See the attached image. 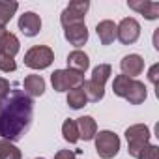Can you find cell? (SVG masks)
I'll return each mask as SVG.
<instances>
[{
  "label": "cell",
  "mask_w": 159,
  "mask_h": 159,
  "mask_svg": "<svg viewBox=\"0 0 159 159\" xmlns=\"http://www.w3.org/2000/svg\"><path fill=\"white\" fill-rule=\"evenodd\" d=\"M64 36L73 47H83L88 41V28L84 23H75V25L64 26Z\"/></svg>",
  "instance_id": "cell-9"
},
{
  "label": "cell",
  "mask_w": 159,
  "mask_h": 159,
  "mask_svg": "<svg viewBox=\"0 0 159 159\" xmlns=\"http://www.w3.org/2000/svg\"><path fill=\"white\" fill-rule=\"evenodd\" d=\"M8 94H10V83L6 81V79L0 77V101H2Z\"/></svg>",
  "instance_id": "cell-25"
},
{
  "label": "cell",
  "mask_w": 159,
  "mask_h": 159,
  "mask_svg": "<svg viewBox=\"0 0 159 159\" xmlns=\"http://www.w3.org/2000/svg\"><path fill=\"white\" fill-rule=\"evenodd\" d=\"M125 139H127V152L133 157H139L144 146L150 142V129L144 124H135L125 129Z\"/></svg>",
  "instance_id": "cell-4"
},
{
  "label": "cell",
  "mask_w": 159,
  "mask_h": 159,
  "mask_svg": "<svg viewBox=\"0 0 159 159\" xmlns=\"http://www.w3.org/2000/svg\"><path fill=\"white\" fill-rule=\"evenodd\" d=\"M96 32H98L99 41H101L103 45H111V43L116 39V25H114L112 21H109V19H105V21L98 23Z\"/></svg>",
  "instance_id": "cell-16"
},
{
  "label": "cell",
  "mask_w": 159,
  "mask_h": 159,
  "mask_svg": "<svg viewBox=\"0 0 159 159\" xmlns=\"http://www.w3.org/2000/svg\"><path fill=\"white\" fill-rule=\"evenodd\" d=\"M75 152H71V150H60V152H56V155H54V159H75Z\"/></svg>",
  "instance_id": "cell-26"
},
{
  "label": "cell",
  "mask_w": 159,
  "mask_h": 159,
  "mask_svg": "<svg viewBox=\"0 0 159 159\" xmlns=\"http://www.w3.org/2000/svg\"><path fill=\"white\" fill-rule=\"evenodd\" d=\"M51 83H52V88L56 92H66V90L83 86L84 75L79 71H73V69H56L51 75Z\"/></svg>",
  "instance_id": "cell-3"
},
{
  "label": "cell",
  "mask_w": 159,
  "mask_h": 159,
  "mask_svg": "<svg viewBox=\"0 0 159 159\" xmlns=\"http://www.w3.org/2000/svg\"><path fill=\"white\" fill-rule=\"evenodd\" d=\"M15 69H17V64H15V60H13L11 56L0 54V71L10 73V71H15Z\"/></svg>",
  "instance_id": "cell-24"
},
{
  "label": "cell",
  "mask_w": 159,
  "mask_h": 159,
  "mask_svg": "<svg viewBox=\"0 0 159 159\" xmlns=\"http://www.w3.org/2000/svg\"><path fill=\"white\" fill-rule=\"evenodd\" d=\"M19 30H21L25 36H28V38L38 36L39 30H41V19H39V15H36L34 11L23 13V15L19 17Z\"/></svg>",
  "instance_id": "cell-10"
},
{
  "label": "cell",
  "mask_w": 159,
  "mask_h": 159,
  "mask_svg": "<svg viewBox=\"0 0 159 159\" xmlns=\"http://www.w3.org/2000/svg\"><path fill=\"white\" fill-rule=\"evenodd\" d=\"M112 90L116 96L127 99L131 105H140L146 101L148 90L144 86V83L137 81V79H129L125 75H118L114 77V83H112Z\"/></svg>",
  "instance_id": "cell-2"
},
{
  "label": "cell",
  "mask_w": 159,
  "mask_h": 159,
  "mask_svg": "<svg viewBox=\"0 0 159 159\" xmlns=\"http://www.w3.org/2000/svg\"><path fill=\"white\" fill-rule=\"evenodd\" d=\"M21 49V43L17 39L15 34L8 32L4 26H0V54H4V56H15Z\"/></svg>",
  "instance_id": "cell-11"
},
{
  "label": "cell",
  "mask_w": 159,
  "mask_h": 159,
  "mask_svg": "<svg viewBox=\"0 0 159 159\" xmlns=\"http://www.w3.org/2000/svg\"><path fill=\"white\" fill-rule=\"evenodd\" d=\"M140 36V25L137 19L133 17H125L120 21V25L116 26V38L124 43V45H131L139 39Z\"/></svg>",
  "instance_id": "cell-8"
},
{
  "label": "cell",
  "mask_w": 159,
  "mask_h": 159,
  "mask_svg": "<svg viewBox=\"0 0 159 159\" xmlns=\"http://www.w3.org/2000/svg\"><path fill=\"white\" fill-rule=\"evenodd\" d=\"M77 131H79V139H84V140H92L98 133V124L92 116H81L77 118Z\"/></svg>",
  "instance_id": "cell-15"
},
{
  "label": "cell",
  "mask_w": 159,
  "mask_h": 159,
  "mask_svg": "<svg viewBox=\"0 0 159 159\" xmlns=\"http://www.w3.org/2000/svg\"><path fill=\"white\" fill-rule=\"evenodd\" d=\"M88 66H90V60L83 51H73V52L67 54V69L84 73L88 69Z\"/></svg>",
  "instance_id": "cell-17"
},
{
  "label": "cell",
  "mask_w": 159,
  "mask_h": 159,
  "mask_svg": "<svg viewBox=\"0 0 159 159\" xmlns=\"http://www.w3.org/2000/svg\"><path fill=\"white\" fill-rule=\"evenodd\" d=\"M17 8H19L17 2H10V0H2V2H0V26H4L11 21Z\"/></svg>",
  "instance_id": "cell-20"
},
{
  "label": "cell",
  "mask_w": 159,
  "mask_h": 159,
  "mask_svg": "<svg viewBox=\"0 0 159 159\" xmlns=\"http://www.w3.org/2000/svg\"><path fill=\"white\" fill-rule=\"evenodd\" d=\"M86 103H88V98H86L83 86L69 90V94H67V105H69L71 109H75V111H77V109H83Z\"/></svg>",
  "instance_id": "cell-19"
},
{
  "label": "cell",
  "mask_w": 159,
  "mask_h": 159,
  "mask_svg": "<svg viewBox=\"0 0 159 159\" xmlns=\"http://www.w3.org/2000/svg\"><path fill=\"white\" fill-rule=\"evenodd\" d=\"M62 135H64V139H66L67 142H71V144H75V142L79 140V131H77L75 120L67 118V120L62 124Z\"/></svg>",
  "instance_id": "cell-22"
},
{
  "label": "cell",
  "mask_w": 159,
  "mask_h": 159,
  "mask_svg": "<svg viewBox=\"0 0 159 159\" xmlns=\"http://www.w3.org/2000/svg\"><path fill=\"white\" fill-rule=\"evenodd\" d=\"M88 8H90L88 0H75V2H69L67 8L60 15L62 26H69V25H75V23H84V15H86Z\"/></svg>",
  "instance_id": "cell-7"
},
{
  "label": "cell",
  "mask_w": 159,
  "mask_h": 159,
  "mask_svg": "<svg viewBox=\"0 0 159 159\" xmlns=\"http://www.w3.org/2000/svg\"><path fill=\"white\" fill-rule=\"evenodd\" d=\"M23 86H25L23 92L28 98H39L45 92V81H43L41 75H28V77H25Z\"/></svg>",
  "instance_id": "cell-14"
},
{
  "label": "cell",
  "mask_w": 159,
  "mask_h": 159,
  "mask_svg": "<svg viewBox=\"0 0 159 159\" xmlns=\"http://www.w3.org/2000/svg\"><path fill=\"white\" fill-rule=\"evenodd\" d=\"M137 159H159V148L153 144H148L142 148V152L139 153Z\"/></svg>",
  "instance_id": "cell-23"
},
{
  "label": "cell",
  "mask_w": 159,
  "mask_h": 159,
  "mask_svg": "<svg viewBox=\"0 0 159 159\" xmlns=\"http://www.w3.org/2000/svg\"><path fill=\"white\" fill-rule=\"evenodd\" d=\"M96 152L101 159H112L120 152V137L112 131L96 133Z\"/></svg>",
  "instance_id": "cell-5"
},
{
  "label": "cell",
  "mask_w": 159,
  "mask_h": 159,
  "mask_svg": "<svg viewBox=\"0 0 159 159\" xmlns=\"http://www.w3.org/2000/svg\"><path fill=\"white\" fill-rule=\"evenodd\" d=\"M34 101L23 90H10L0 101V137L4 140H19L32 124Z\"/></svg>",
  "instance_id": "cell-1"
},
{
  "label": "cell",
  "mask_w": 159,
  "mask_h": 159,
  "mask_svg": "<svg viewBox=\"0 0 159 159\" xmlns=\"http://www.w3.org/2000/svg\"><path fill=\"white\" fill-rule=\"evenodd\" d=\"M157 69H159V66H157V64H153V66H152V69H150V73H148V79H150L153 84H157Z\"/></svg>",
  "instance_id": "cell-27"
},
{
  "label": "cell",
  "mask_w": 159,
  "mask_h": 159,
  "mask_svg": "<svg viewBox=\"0 0 159 159\" xmlns=\"http://www.w3.org/2000/svg\"><path fill=\"white\" fill-rule=\"evenodd\" d=\"M21 150L10 140L0 139V159H21Z\"/></svg>",
  "instance_id": "cell-21"
},
{
  "label": "cell",
  "mask_w": 159,
  "mask_h": 159,
  "mask_svg": "<svg viewBox=\"0 0 159 159\" xmlns=\"http://www.w3.org/2000/svg\"><path fill=\"white\" fill-rule=\"evenodd\" d=\"M52 60H54V52L51 47L45 45H36L28 49L25 54V66H28L30 69H45L52 64Z\"/></svg>",
  "instance_id": "cell-6"
},
{
  "label": "cell",
  "mask_w": 159,
  "mask_h": 159,
  "mask_svg": "<svg viewBox=\"0 0 159 159\" xmlns=\"http://www.w3.org/2000/svg\"><path fill=\"white\" fill-rule=\"evenodd\" d=\"M111 73H112V67H111L109 64H99V66L94 67V71H92V79H90V81H92L94 84L105 88V83L109 81Z\"/></svg>",
  "instance_id": "cell-18"
},
{
  "label": "cell",
  "mask_w": 159,
  "mask_h": 159,
  "mask_svg": "<svg viewBox=\"0 0 159 159\" xmlns=\"http://www.w3.org/2000/svg\"><path fill=\"white\" fill-rule=\"evenodd\" d=\"M36 159H43V157H36Z\"/></svg>",
  "instance_id": "cell-28"
},
{
  "label": "cell",
  "mask_w": 159,
  "mask_h": 159,
  "mask_svg": "<svg viewBox=\"0 0 159 159\" xmlns=\"http://www.w3.org/2000/svg\"><path fill=\"white\" fill-rule=\"evenodd\" d=\"M127 6L133 11L144 15L148 21H155L159 17V2H150V0H129Z\"/></svg>",
  "instance_id": "cell-12"
},
{
  "label": "cell",
  "mask_w": 159,
  "mask_h": 159,
  "mask_svg": "<svg viewBox=\"0 0 159 159\" xmlns=\"http://www.w3.org/2000/svg\"><path fill=\"white\" fill-rule=\"evenodd\" d=\"M120 67H122V75H125V77H129V79H135L137 75L142 73V69H144V60H142V56H139V54H127V56L122 58Z\"/></svg>",
  "instance_id": "cell-13"
}]
</instances>
